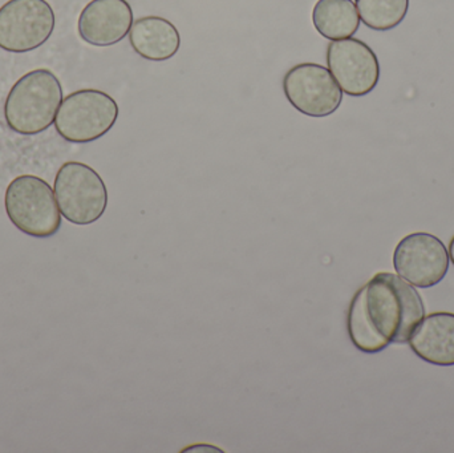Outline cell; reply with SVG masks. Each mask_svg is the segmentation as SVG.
<instances>
[{
  "label": "cell",
  "instance_id": "obj_15",
  "mask_svg": "<svg viewBox=\"0 0 454 453\" xmlns=\"http://www.w3.org/2000/svg\"><path fill=\"white\" fill-rule=\"evenodd\" d=\"M450 261H452V263L454 265V236H453L452 241H450Z\"/></svg>",
  "mask_w": 454,
  "mask_h": 453
},
{
  "label": "cell",
  "instance_id": "obj_5",
  "mask_svg": "<svg viewBox=\"0 0 454 453\" xmlns=\"http://www.w3.org/2000/svg\"><path fill=\"white\" fill-rule=\"evenodd\" d=\"M120 109L116 100L98 90H80L61 101L55 128L66 141L87 144L106 136L116 124Z\"/></svg>",
  "mask_w": 454,
  "mask_h": 453
},
{
  "label": "cell",
  "instance_id": "obj_6",
  "mask_svg": "<svg viewBox=\"0 0 454 453\" xmlns=\"http://www.w3.org/2000/svg\"><path fill=\"white\" fill-rule=\"evenodd\" d=\"M55 21L45 0H10L0 8V48L12 53L36 50L50 39Z\"/></svg>",
  "mask_w": 454,
  "mask_h": 453
},
{
  "label": "cell",
  "instance_id": "obj_13",
  "mask_svg": "<svg viewBox=\"0 0 454 453\" xmlns=\"http://www.w3.org/2000/svg\"><path fill=\"white\" fill-rule=\"evenodd\" d=\"M315 29L325 39H348L360 27V16L352 0H317L312 10Z\"/></svg>",
  "mask_w": 454,
  "mask_h": 453
},
{
  "label": "cell",
  "instance_id": "obj_2",
  "mask_svg": "<svg viewBox=\"0 0 454 453\" xmlns=\"http://www.w3.org/2000/svg\"><path fill=\"white\" fill-rule=\"evenodd\" d=\"M63 98L56 74L50 69H35L11 88L4 104L5 122L19 135H39L55 122Z\"/></svg>",
  "mask_w": 454,
  "mask_h": 453
},
{
  "label": "cell",
  "instance_id": "obj_10",
  "mask_svg": "<svg viewBox=\"0 0 454 453\" xmlns=\"http://www.w3.org/2000/svg\"><path fill=\"white\" fill-rule=\"evenodd\" d=\"M133 10L127 0H92L77 21L80 37L95 47H111L129 35Z\"/></svg>",
  "mask_w": 454,
  "mask_h": 453
},
{
  "label": "cell",
  "instance_id": "obj_11",
  "mask_svg": "<svg viewBox=\"0 0 454 453\" xmlns=\"http://www.w3.org/2000/svg\"><path fill=\"white\" fill-rule=\"evenodd\" d=\"M408 343L427 363L454 366V314L434 313L424 316Z\"/></svg>",
  "mask_w": 454,
  "mask_h": 453
},
{
  "label": "cell",
  "instance_id": "obj_14",
  "mask_svg": "<svg viewBox=\"0 0 454 453\" xmlns=\"http://www.w3.org/2000/svg\"><path fill=\"white\" fill-rule=\"evenodd\" d=\"M360 20L373 31H389L403 23L410 0H356Z\"/></svg>",
  "mask_w": 454,
  "mask_h": 453
},
{
  "label": "cell",
  "instance_id": "obj_8",
  "mask_svg": "<svg viewBox=\"0 0 454 453\" xmlns=\"http://www.w3.org/2000/svg\"><path fill=\"white\" fill-rule=\"evenodd\" d=\"M394 266L399 277L412 286L429 289L442 281L450 270V254L434 234H408L397 244Z\"/></svg>",
  "mask_w": 454,
  "mask_h": 453
},
{
  "label": "cell",
  "instance_id": "obj_12",
  "mask_svg": "<svg viewBox=\"0 0 454 453\" xmlns=\"http://www.w3.org/2000/svg\"><path fill=\"white\" fill-rule=\"evenodd\" d=\"M133 51L151 61H165L177 55L181 36L177 27L161 16H144L133 23L129 31Z\"/></svg>",
  "mask_w": 454,
  "mask_h": 453
},
{
  "label": "cell",
  "instance_id": "obj_9",
  "mask_svg": "<svg viewBox=\"0 0 454 453\" xmlns=\"http://www.w3.org/2000/svg\"><path fill=\"white\" fill-rule=\"evenodd\" d=\"M328 69L340 90L352 98H363L375 90L380 64L370 45L354 37L333 40L327 47Z\"/></svg>",
  "mask_w": 454,
  "mask_h": 453
},
{
  "label": "cell",
  "instance_id": "obj_3",
  "mask_svg": "<svg viewBox=\"0 0 454 453\" xmlns=\"http://www.w3.org/2000/svg\"><path fill=\"white\" fill-rule=\"evenodd\" d=\"M5 212L16 229L34 238H50L61 226V213L50 184L36 176H19L7 186Z\"/></svg>",
  "mask_w": 454,
  "mask_h": 453
},
{
  "label": "cell",
  "instance_id": "obj_4",
  "mask_svg": "<svg viewBox=\"0 0 454 453\" xmlns=\"http://www.w3.org/2000/svg\"><path fill=\"white\" fill-rule=\"evenodd\" d=\"M53 191L61 215L74 225L95 223L108 207L106 183L93 168L82 162L68 161L61 165Z\"/></svg>",
  "mask_w": 454,
  "mask_h": 453
},
{
  "label": "cell",
  "instance_id": "obj_7",
  "mask_svg": "<svg viewBox=\"0 0 454 453\" xmlns=\"http://www.w3.org/2000/svg\"><path fill=\"white\" fill-rule=\"evenodd\" d=\"M283 92L296 111L315 119L335 113L343 101L330 69L315 63L291 66L283 77Z\"/></svg>",
  "mask_w": 454,
  "mask_h": 453
},
{
  "label": "cell",
  "instance_id": "obj_1",
  "mask_svg": "<svg viewBox=\"0 0 454 453\" xmlns=\"http://www.w3.org/2000/svg\"><path fill=\"white\" fill-rule=\"evenodd\" d=\"M426 316V305L415 287L402 277L378 273L352 298L347 330L352 345L365 354L408 343Z\"/></svg>",
  "mask_w": 454,
  "mask_h": 453
}]
</instances>
